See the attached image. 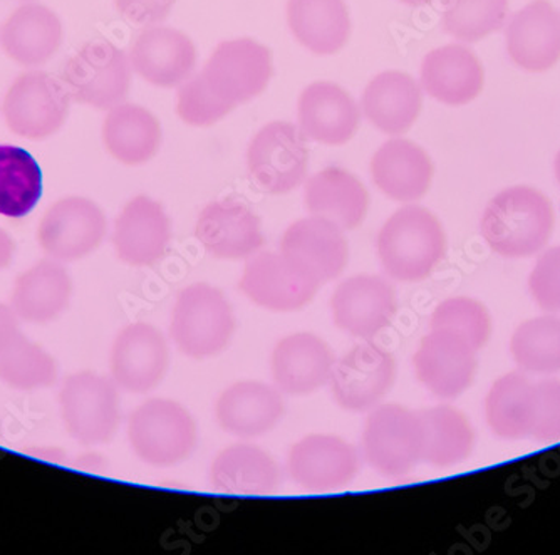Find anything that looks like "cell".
<instances>
[{
  "mask_svg": "<svg viewBox=\"0 0 560 555\" xmlns=\"http://www.w3.org/2000/svg\"><path fill=\"white\" fill-rule=\"evenodd\" d=\"M335 361V355L323 337L294 333L277 340L273 346L270 373L280 393L307 396L329 384Z\"/></svg>",
  "mask_w": 560,
  "mask_h": 555,
  "instance_id": "obj_20",
  "label": "cell"
},
{
  "mask_svg": "<svg viewBox=\"0 0 560 555\" xmlns=\"http://www.w3.org/2000/svg\"><path fill=\"white\" fill-rule=\"evenodd\" d=\"M509 15V0H446L443 30L462 43H477L500 31Z\"/></svg>",
  "mask_w": 560,
  "mask_h": 555,
  "instance_id": "obj_40",
  "label": "cell"
},
{
  "mask_svg": "<svg viewBox=\"0 0 560 555\" xmlns=\"http://www.w3.org/2000/svg\"><path fill=\"white\" fill-rule=\"evenodd\" d=\"M284 394L264 381H235L215 402L219 427L237 438H259L269 433L284 416Z\"/></svg>",
  "mask_w": 560,
  "mask_h": 555,
  "instance_id": "obj_22",
  "label": "cell"
},
{
  "mask_svg": "<svg viewBox=\"0 0 560 555\" xmlns=\"http://www.w3.org/2000/svg\"><path fill=\"white\" fill-rule=\"evenodd\" d=\"M176 100L178 116L190 126H212L231 113L206 90L198 74L188 79L187 83H182Z\"/></svg>",
  "mask_w": 560,
  "mask_h": 555,
  "instance_id": "obj_44",
  "label": "cell"
},
{
  "mask_svg": "<svg viewBox=\"0 0 560 555\" xmlns=\"http://www.w3.org/2000/svg\"><path fill=\"white\" fill-rule=\"evenodd\" d=\"M56 380L58 365L52 356L22 333L0 352V381L14 390H44Z\"/></svg>",
  "mask_w": 560,
  "mask_h": 555,
  "instance_id": "obj_39",
  "label": "cell"
},
{
  "mask_svg": "<svg viewBox=\"0 0 560 555\" xmlns=\"http://www.w3.org/2000/svg\"><path fill=\"white\" fill-rule=\"evenodd\" d=\"M176 0H115L119 14L137 25H156L165 21Z\"/></svg>",
  "mask_w": 560,
  "mask_h": 555,
  "instance_id": "obj_45",
  "label": "cell"
},
{
  "mask_svg": "<svg viewBox=\"0 0 560 555\" xmlns=\"http://www.w3.org/2000/svg\"><path fill=\"white\" fill-rule=\"evenodd\" d=\"M71 296L72 280L65 264L46 258L15 279L9 305L25 323L47 324L68 309Z\"/></svg>",
  "mask_w": 560,
  "mask_h": 555,
  "instance_id": "obj_27",
  "label": "cell"
},
{
  "mask_svg": "<svg viewBox=\"0 0 560 555\" xmlns=\"http://www.w3.org/2000/svg\"><path fill=\"white\" fill-rule=\"evenodd\" d=\"M302 135L324 144H345L360 128V109L354 100L335 83H314L299 97Z\"/></svg>",
  "mask_w": 560,
  "mask_h": 555,
  "instance_id": "obj_26",
  "label": "cell"
},
{
  "mask_svg": "<svg viewBox=\"0 0 560 555\" xmlns=\"http://www.w3.org/2000/svg\"><path fill=\"white\" fill-rule=\"evenodd\" d=\"M130 62L133 71L153 86H180L194 72L197 50L180 31L150 25L135 39Z\"/></svg>",
  "mask_w": 560,
  "mask_h": 555,
  "instance_id": "obj_24",
  "label": "cell"
},
{
  "mask_svg": "<svg viewBox=\"0 0 560 555\" xmlns=\"http://www.w3.org/2000/svg\"><path fill=\"white\" fill-rule=\"evenodd\" d=\"M106 230L108 223L100 205L71 195L44 213L37 227V241L47 257L66 264L93 254L105 241Z\"/></svg>",
  "mask_w": 560,
  "mask_h": 555,
  "instance_id": "obj_13",
  "label": "cell"
},
{
  "mask_svg": "<svg viewBox=\"0 0 560 555\" xmlns=\"http://www.w3.org/2000/svg\"><path fill=\"white\" fill-rule=\"evenodd\" d=\"M19 317L11 305L0 302V352H4L12 340L21 334Z\"/></svg>",
  "mask_w": 560,
  "mask_h": 555,
  "instance_id": "obj_46",
  "label": "cell"
},
{
  "mask_svg": "<svg viewBox=\"0 0 560 555\" xmlns=\"http://www.w3.org/2000/svg\"><path fill=\"white\" fill-rule=\"evenodd\" d=\"M528 292L544 312L560 314V245L544 248L528 274Z\"/></svg>",
  "mask_w": 560,
  "mask_h": 555,
  "instance_id": "obj_43",
  "label": "cell"
},
{
  "mask_svg": "<svg viewBox=\"0 0 560 555\" xmlns=\"http://www.w3.org/2000/svg\"><path fill=\"white\" fill-rule=\"evenodd\" d=\"M430 329L446 331L480 351L492 331L489 311L477 299L456 296L440 302L430 317Z\"/></svg>",
  "mask_w": 560,
  "mask_h": 555,
  "instance_id": "obj_41",
  "label": "cell"
},
{
  "mask_svg": "<svg viewBox=\"0 0 560 555\" xmlns=\"http://www.w3.org/2000/svg\"><path fill=\"white\" fill-rule=\"evenodd\" d=\"M71 96L61 79L39 69L22 72L2 100V116L12 134L31 141L55 137L65 126Z\"/></svg>",
  "mask_w": 560,
  "mask_h": 555,
  "instance_id": "obj_6",
  "label": "cell"
},
{
  "mask_svg": "<svg viewBox=\"0 0 560 555\" xmlns=\"http://www.w3.org/2000/svg\"><path fill=\"white\" fill-rule=\"evenodd\" d=\"M376 251L389 279L420 282L430 277L445 257V230L427 208L405 205L381 227Z\"/></svg>",
  "mask_w": 560,
  "mask_h": 555,
  "instance_id": "obj_2",
  "label": "cell"
},
{
  "mask_svg": "<svg viewBox=\"0 0 560 555\" xmlns=\"http://www.w3.org/2000/svg\"><path fill=\"white\" fill-rule=\"evenodd\" d=\"M511 356L522 373L560 374V314L546 312L517 326L511 337Z\"/></svg>",
  "mask_w": 560,
  "mask_h": 555,
  "instance_id": "obj_38",
  "label": "cell"
},
{
  "mask_svg": "<svg viewBox=\"0 0 560 555\" xmlns=\"http://www.w3.org/2000/svg\"><path fill=\"white\" fill-rule=\"evenodd\" d=\"M197 423L182 403L151 398L128 419V443L138 460L156 469L180 465L197 447Z\"/></svg>",
  "mask_w": 560,
  "mask_h": 555,
  "instance_id": "obj_4",
  "label": "cell"
},
{
  "mask_svg": "<svg viewBox=\"0 0 560 555\" xmlns=\"http://www.w3.org/2000/svg\"><path fill=\"white\" fill-rule=\"evenodd\" d=\"M22 2H30V0H22Z\"/></svg>",
  "mask_w": 560,
  "mask_h": 555,
  "instance_id": "obj_52",
  "label": "cell"
},
{
  "mask_svg": "<svg viewBox=\"0 0 560 555\" xmlns=\"http://www.w3.org/2000/svg\"><path fill=\"white\" fill-rule=\"evenodd\" d=\"M30 453L36 456V459L46 460L49 463H65L66 459H68L66 453L56 447H36Z\"/></svg>",
  "mask_w": 560,
  "mask_h": 555,
  "instance_id": "obj_49",
  "label": "cell"
},
{
  "mask_svg": "<svg viewBox=\"0 0 560 555\" xmlns=\"http://www.w3.org/2000/svg\"><path fill=\"white\" fill-rule=\"evenodd\" d=\"M119 388L109 377L80 371L62 381L59 412L72 440L100 447L115 437L119 425Z\"/></svg>",
  "mask_w": 560,
  "mask_h": 555,
  "instance_id": "obj_8",
  "label": "cell"
},
{
  "mask_svg": "<svg viewBox=\"0 0 560 555\" xmlns=\"http://www.w3.org/2000/svg\"><path fill=\"white\" fill-rule=\"evenodd\" d=\"M14 241L11 235L5 232L4 229H0V270L11 264L12 257H14Z\"/></svg>",
  "mask_w": 560,
  "mask_h": 555,
  "instance_id": "obj_48",
  "label": "cell"
},
{
  "mask_svg": "<svg viewBox=\"0 0 560 555\" xmlns=\"http://www.w3.org/2000/svg\"><path fill=\"white\" fill-rule=\"evenodd\" d=\"M402 4L411 5V8H421V5H428L433 0H401Z\"/></svg>",
  "mask_w": 560,
  "mask_h": 555,
  "instance_id": "obj_50",
  "label": "cell"
},
{
  "mask_svg": "<svg viewBox=\"0 0 560 555\" xmlns=\"http://www.w3.org/2000/svg\"><path fill=\"white\" fill-rule=\"evenodd\" d=\"M506 53L527 72H546L560 59V12L549 0H532L509 22Z\"/></svg>",
  "mask_w": 560,
  "mask_h": 555,
  "instance_id": "obj_23",
  "label": "cell"
},
{
  "mask_svg": "<svg viewBox=\"0 0 560 555\" xmlns=\"http://www.w3.org/2000/svg\"><path fill=\"white\" fill-rule=\"evenodd\" d=\"M172 227L162 204L137 195L119 211L113 229V247L128 266L148 267L165 257Z\"/></svg>",
  "mask_w": 560,
  "mask_h": 555,
  "instance_id": "obj_18",
  "label": "cell"
},
{
  "mask_svg": "<svg viewBox=\"0 0 560 555\" xmlns=\"http://www.w3.org/2000/svg\"><path fill=\"white\" fill-rule=\"evenodd\" d=\"M423 419V463L433 469H452L465 462L475 447L470 419L450 405L421 409Z\"/></svg>",
  "mask_w": 560,
  "mask_h": 555,
  "instance_id": "obj_35",
  "label": "cell"
},
{
  "mask_svg": "<svg viewBox=\"0 0 560 555\" xmlns=\"http://www.w3.org/2000/svg\"><path fill=\"white\" fill-rule=\"evenodd\" d=\"M477 352L455 334L430 329L413 355L417 380L435 398H458L474 383Z\"/></svg>",
  "mask_w": 560,
  "mask_h": 555,
  "instance_id": "obj_17",
  "label": "cell"
},
{
  "mask_svg": "<svg viewBox=\"0 0 560 555\" xmlns=\"http://www.w3.org/2000/svg\"><path fill=\"white\" fill-rule=\"evenodd\" d=\"M103 141L108 153L122 165H143L162 144V126L143 106L121 103L108 109L103 123Z\"/></svg>",
  "mask_w": 560,
  "mask_h": 555,
  "instance_id": "obj_33",
  "label": "cell"
},
{
  "mask_svg": "<svg viewBox=\"0 0 560 555\" xmlns=\"http://www.w3.org/2000/svg\"><path fill=\"white\" fill-rule=\"evenodd\" d=\"M304 201L311 216L330 220L345 232L360 227L370 207L361 180L339 166H329L311 176L305 185Z\"/></svg>",
  "mask_w": 560,
  "mask_h": 555,
  "instance_id": "obj_30",
  "label": "cell"
},
{
  "mask_svg": "<svg viewBox=\"0 0 560 555\" xmlns=\"http://www.w3.org/2000/svg\"><path fill=\"white\" fill-rule=\"evenodd\" d=\"M307 165L310 151L304 135L292 123H269L248 147V173L267 194L284 195L295 190L305 180Z\"/></svg>",
  "mask_w": 560,
  "mask_h": 555,
  "instance_id": "obj_12",
  "label": "cell"
},
{
  "mask_svg": "<svg viewBox=\"0 0 560 555\" xmlns=\"http://www.w3.org/2000/svg\"><path fill=\"white\" fill-rule=\"evenodd\" d=\"M395 380L396 362L392 352L364 339L336 359L329 380L330 393L345 412L370 413L385 400Z\"/></svg>",
  "mask_w": 560,
  "mask_h": 555,
  "instance_id": "obj_11",
  "label": "cell"
},
{
  "mask_svg": "<svg viewBox=\"0 0 560 555\" xmlns=\"http://www.w3.org/2000/svg\"><path fill=\"white\" fill-rule=\"evenodd\" d=\"M553 173H556L557 183L560 185V150L556 154V160H553Z\"/></svg>",
  "mask_w": 560,
  "mask_h": 555,
  "instance_id": "obj_51",
  "label": "cell"
},
{
  "mask_svg": "<svg viewBox=\"0 0 560 555\" xmlns=\"http://www.w3.org/2000/svg\"><path fill=\"white\" fill-rule=\"evenodd\" d=\"M424 431L421 413L398 403L371 409L363 428L364 462L381 477H406L423 463Z\"/></svg>",
  "mask_w": 560,
  "mask_h": 555,
  "instance_id": "obj_5",
  "label": "cell"
},
{
  "mask_svg": "<svg viewBox=\"0 0 560 555\" xmlns=\"http://www.w3.org/2000/svg\"><path fill=\"white\" fill-rule=\"evenodd\" d=\"M44 176L36 158L18 144L0 143V216L24 219L37 207Z\"/></svg>",
  "mask_w": 560,
  "mask_h": 555,
  "instance_id": "obj_37",
  "label": "cell"
},
{
  "mask_svg": "<svg viewBox=\"0 0 560 555\" xmlns=\"http://www.w3.org/2000/svg\"><path fill=\"white\" fill-rule=\"evenodd\" d=\"M398 298L392 282L373 274L342 280L330 298V320L342 333L373 339L395 320Z\"/></svg>",
  "mask_w": 560,
  "mask_h": 555,
  "instance_id": "obj_14",
  "label": "cell"
},
{
  "mask_svg": "<svg viewBox=\"0 0 560 555\" xmlns=\"http://www.w3.org/2000/svg\"><path fill=\"white\" fill-rule=\"evenodd\" d=\"M320 282L282 252H257L245 261L238 289L259 308L294 312L313 301Z\"/></svg>",
  "mask_w": 560,
  "mask_h": 555,
  "instance_id": "obj_10",
  "label": "cell"
},
{
  "mask_svg": "<svg viewBox=\"0 0 560 555\" xmlns=\"http://www.w3.org/2000/svg\"><path fill=\"white\" fill-rule=\"evenodd\" d=\"M552 204L542 192L517 185L499 192L481 213L480 235L503 258L540 254L552 235Z\"/></svg>",
  "mask_w": 560,
  "mask_h": 555,
  "instance_id": "obj_1",
  "label": "cell"
},
{
  "mask_svg": "<svg viewBox=\"0 0 560 555\" xmlns=\"http://www.w3.org/2000/svg\"><path fill=\"white\" fill-rule=\"evenodd\" d=\"M374 185L386 197L411 204L424 197L433 178V165L423 148L401 138L386 141L371 162Z\"/></svg>",
  "mask_w": 560,
  "mask_h": 555,
  "instance_id": "obj_29",
  "label": "cell"
},
{
  "mask_svg": "<svg viewBox=\"0 0 560 555\" xmlns=\"http://www.w3.org/2000/svg\"><path fill=\"white\" fill-rule=\"evenodd\" d=\"M288 22L295 39L319 56L338 53L351 33L345 0H289Z\"/></svg>",
  "mask_w": 560,
  "mask_h": 555,
  "instance_id": "obj_34",
  "label": "cell"
},
{
  "mask_svg": "<svg viewBox=\"0 0 560 555\" xmlns=\"http://www.w3.org/2000/svg\"><path fill=\"white\" fill-rule=\"evenodd\" d=\"M75 462H78L75 463V466H78V469L84 470V472L101 473L103 470H105L106 466L105 459L93 452L83 453V455L75 459Z\"/></svg>",
  "mask_w": 560,
  "mask_h": 555,
  "instance_id": "obj_47",
  "label": "cell"
},
{
  "mask_svg": "<svg viewBox=\"0 0 560 555\" xmlns=\"http://www.w3.org/2000/svg\"><path fill=\"white\" fill-rule=\"evenodd\" d=\"M363 113L383 134L398 137L417 122L421 88L411 76L399 71L377 74L363 93Z\"/></svg>",
  "mask_w": 560,
  "mask_h": 555,
  "instance_id": "obj_32",
  "label": "cell"
},
{
  "mask_svg": "<svg viewBox=\"0 0 560 555\" xmlns=\"http://www.w3.org/2000/svg\"><path fill=\"white\" fill-rule=\"evenodd\" d=\"M279 478L273 456L252 443L223 448L209 470L210 487L226 495H269L276 490Z\"/></svg>",
  "mask_w": 560,
  "mask_h": 555,
  "instance_id": "obj_31",
  "label": "cell"
},
{
  "mask_svg": "<svg viewBox=\"0 0 560 555\" xmlns=\"http://www.w3.org/2000/svg\"><path fill=\"white\" fill-rule=\"evenodd\" d=\"M360 453L338 435L313 433L292 444L288 473L298 487L332 492L348 487L360 472Z\"/></svg>",
  "mask_w": 560,
  "mask_h": 555,
  "instance_id": "obj_15",
  "label": "cell"
},
{
  "mask_svg": "<svg viewBox=\"0 0 560 555\" xmlns=\"http://www.w3.org/2000/svg\"><path fill=\"white\" fill-rule=\"evenodd\" d=\"M168 362L165 336L151 324L131 323L113 340L109 378L126 393H148L162 383Z\"/></svg>",
  "mask_w": 560,
  "mask_h": 555,
  "instance_id": "obj_16",
  "label": "cell"
},
{
  "mask_svg": "<svg viewBox=\"0 0 560 555\" xmlns=\"http://www.w3.org/2000/svg\"><path fill=\"white\" fill-rule=\"evenodd\" d=\"M483 68L468 47L450 44L424 56L421 86L448 106L471 103L483 90Z\"/></svg>",
  "mask_w": 560,
  "mask_h": 555,
  "instance_id": "obj_28",
  "label": "cell"
},
{
  "mask_svg": "<svg viewBox=\"0 0 560 555\" xmlns=\"http://www.w3.org/2000/svg\"><path fill=\"white\" fill-rule=\"evenodd\" d=\"M272 76L270 50L252 39L225 41L198 74L206 90L226 108L234 109L259 96Z\"/></svg>",
  "mask_w": 560,
  "mask_h": 555,
  "instance_id": "obj_9",
  "label": "cell"
},
{
  "mask_svg": "<svg viewBox=\"0 0 560 555\" xmlns=\"http://www.w3.org/2000/svg\"><path fill=\"white\" fill-rule=\"evenodd\" d=\"M532 386L534 381L522 371L493 381L486 398V421L493 437L503 441L528 440Z\"/></svg>",
  "mask_w": 560,
  "mask_h": 555,
  "instance_id": "obj_36",
  "label": "cell"
},
{
  "mask_svg": "<svg viewBox=\"0 0 560 555\" xmlns=\"http://www.w3.org/2000/svg\"><path fill=\"white\" fill-rule=\"evenodd\" d=\"M280 252L298 261L320 284L342 274L349 258L345 230L314 216L288 227L280 241Z\"/></svg>",
  "mask_w": 560,
  "mask_h": 555,
  "instance_id": "obj_25",
  "label": "cell"
},
{
  "mask_svg": "<svg viewBox=\"0 0 560 555\" xmlns=\"http://www.w3.org/2000/svg\"><path fill=\"white\" fill-rule=\"evenodd\" d=\"M130 56L108 41H91L68 59L61 81L72 101L97 109L125 103L131 86Z\"/></svg>",
  "mask_w": 560,
  "mask_h": 555,
  "instance_id": "obj_7",
  "label": "cell"
},
{
  "mask_svg": "<svg viewBox=\"0 0 560 555\" xmlns=\"http://www.w3.org/2000/svg\"><path fill=\"white\" fill-rule=\"evenodd\" d=\"M528 440L537 443L560 441V380L556 377L534 381Z\"/></svg>",
  "mask_w": 560,
  "mask_h": 555,
  "instance_id": "obj_42",
  "label": "cell"
},
{
  "mask_svg": "<svg viewBox=\"0 0 560 555\" xmlns=\"http://www.w3.org/2000/svg\"><path fill=\"white\" fill-rule=\"evenodd\" d=\"M195 236L212 257L223 261H247L266 244L259 217L237 200H215L203 207Z\"/></svg>",
  "mask_w": 560,
  "mask_h": 555,
  "instance_id": "obj_19",
  "label": "cell"
},
{
  "mask_svg": "<svg viewBox=\"0 0 560 555\" xmlns=\"http://www.w3.org/2000/svg\"><path fill=\"white\" fill-rule=\"evenodd\" d=\"M65 39L61 18L39 2H24L0 25V49L15 65L37 69L58 55Z\"/></svg>",
  "mask_w": 560,
  "mask_h": 555,
  "instance_id": "obj_21",
  "label": "cell"
},
{
  "mask_svg": "<svg viewBox=\"0 0 560 555\" xmlns=\"http://www.w3.org/2000/svg\"><path fill=\"white\" fill-rule=\"evenodd\" d=\"M235 326L234 309L222 290L195 282L185 287L173 304L170 336L187 358L209 359L229 348Z\"/></svg>",
  "mask_w": 560,
  "mask_h": 555,
  "instance_id": "obj_3",
  "label": "cell"
}]
</instances>
